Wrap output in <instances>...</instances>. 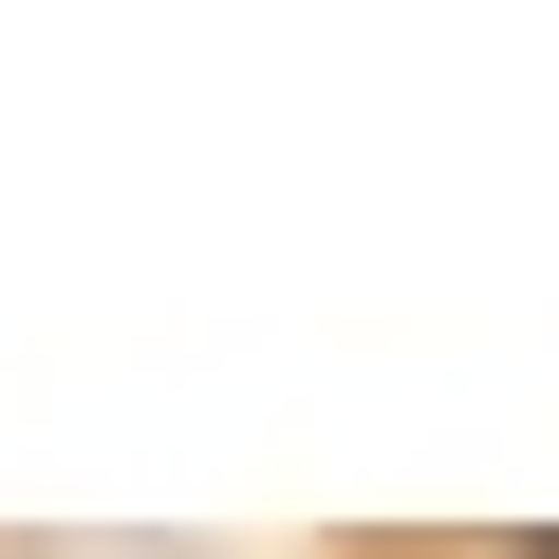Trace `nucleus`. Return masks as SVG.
Listing matches in <instances>:
<instances>
[{
  "label": "nucleus",
  "mask_w": 559,
  "mask_h": 559,
  "mask_svg": "<svg viewBox=\"0 0 559 559\" xmlns=\"http://www.w3.org/2000/svg\"><path fill=\"white\" fill-rule=\"evenodd\" d=\"M540 559H559V540H540Z\"/></svg>",
  "instance_id": "obj_1"
}]
</instances>
